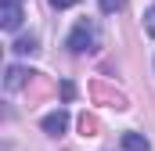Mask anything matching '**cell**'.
Returning <instances> with one entry per match:
<instances>
[{"instance_id": "277c9868", "label": "cell", "mask_w": 155, "mask_h": 151, "mask_svg": "<svg viewBox=\"0 0 155 151\" xmlns=\"http://www.w3.org/2000/svg\"><path fill=\"white\" fill-rule=\"evenodd\" d=\"M29 76H36V72H29V69H22V65H11V69H7V79H4V86H7V90H22V86L29 83Z\"/></svg>"}, {"instance_id": "9c48e42d", "label": "cell", "mask_w": 155, "mask_h": 151, "mask_svg": "<svg viewBox=\"0 0 155 151\" xmlns=\"http://www.w3.org/2000/svg\"><path fill=\"white\" fill-rule=\"evenodd\" d=\"M54 11H65V7H72V4H79V0H47Z\"/></svg>"}, {"instance_id": "3957f363", "label": "cell", "mask_w": 155, "mask_h": 151, "mask_svg": "<svg viewBox=\"0 0 155 151\" xmlns=\"http://www.w3.org/2000/svg\"><path fill=\"white\" fill-rule=\"evenodd\" d=\"M40 126H43V133H51V137H61V133L69 130V112H61V108H58V112H47Z\"/></svg>"}, {"instance_id": "ba28073f", "label": "cell", "mask_w": 155, "mask_h": 151, "mask_svg": "<svg viewBox=\"0 0 155 151\" xmlns=\"http://www.w3.org/2000/svg\"><path fill=\"white\" fill-rule=\"evenodd\" d=\"M144 29L155 36V7H148V11H144Z\"/></svg>"}, {"instance_id": "7a4b0ae2", "label": "cell", "mask_w": 155, "mask_h": 151, "mask_svg": "<svg viewBox=\"0 0 155 151\" xmlns=\"http://www.w3.org/2000/svg\"><path fill=\"white\" fill-rule=\"evenodd\" d=\"M22 18H25V14H22V4H18V0H4V4H0V25H4L7 33H15V29L22 25Z\"/></svg>"}, {"instance_id": "5b68a950", "label": "cell", "mask_w": 155, "mask_h": 151, "mask_svg": "<svg viewBox=\"0 0 155 151\" xmlns=\"http://www.w3.org/2000/svg\"><path fill=\"white\" fill-rule=\"evenodd\" d=\"M123 151H152L144 133H123Z\"/></svg>"}, {"instance_id": "6da1fadb", "label": "cell", "mask_w": 155, "mask_h": 151, "mask_svg": "<svg viewBox=\"0 0 155 151\" xmlns=\"http://www.w3.org/2000/svg\"><path fill=\"white\" fill-rule=\"evenodd\" d=\"M65 47H69L72 54H90V50H97V47H101L97 22H94V18H79L76 29H72V33H69V40H65Z\"/></svg>"}, {"instance_id": "52a82bcc", "label": "cell", "mask_w": 155, "mask_h": 151, "mask_svg": "<svg viewBox=\"0 0 155 151\" xmlns=\"http://www.w3.org/2000/svg\"><path fill=\"white\" fill-rule=\"evenodd\" d=\"M97 4H101V11H105V14H116V11H123V4H126V0H97Z\"/></svg>"}, {"instance_id": "8992f818", "label": "cell", "mask_w": 155, "mask_h": 151, "mask_svg": "<svg viewBox=\"0 0 155 151\" xmlns=\"http://www.w3.org/2000/svg\"><path fill=\"white\" fill-rule=\"evenodd\" d=\"M36 36H18L15 40V54H36Z\"/></svg>"}]
</instances>
